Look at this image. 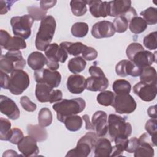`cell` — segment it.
Instances as JSON below:
<instances>
[{
  "mask_svg": "<svg viewBox=\"0 0 157 157\" xmlns=\"http://www.w3.org/2000/svg\"><path fill=\"white\" fill-rule=\"evenodd\" d=\"M59 45L71 55L78 56L82 53L83 50L86 47V45L83 44L80 42H62Z\"/></svg>",
  "mask_w": 157,
  "mask_h": 157,
  "instance_id": "484cf974",
  "label": "cell"
},
{
  "mask_svg": "<svg viewBox=\"0 0 157 157\" xmlns=\"http://www.w3.org/2000/svg\"><path fill=\"white\" fill-rule=\"evenodd\" d=\"M93 150L95 157L110 156L112 146L108 139L101 137L98 138Z\"/></svg>",
  "mask_w": 157,
  "mask_h": 157,
  "instance_id": "603a6c76",
  "label": "cell"
},
{
  "mask_svg": "<svg viewBox=\"0 0 157 157\" xmlns=\"http://www.w3.org/2000/svg\"><path fill=\"white\" fill-rule=\"evenodd\" d=\"M89 73L91 76H104L105 74L101 67L96 66V64L93 65L89 68Z\"/></svg>",
  "mask_w": 157,
  "mask_h": 157,
  "instance_id": "db71d44e",
  "label": "cell"
},
{
  "mask_svg": "<svg viewBox=\"0 0 157 157\" xmlns=\"http://www.w3.org/2000/svg\"><path fill=\"white\" fill-rule=\"evenodd\" d=\"M112 89L116 94H129L131 90V85L126 80L118 79L114 81Z\"/></svg>",
  "mask_w": 157,
  "mask_h": 157,
  "instance_id": "d6a6232c",
  "label": "cell"
},
{
  "mask_svg": "<svg viewBox=\"0 0 157 157\" xmlns=\"http://www.w3.org/2000/svg\"><path fill=\"white\" fill-rule=\"evenodd\" d=\"M140 76V80L142 82L156 85V71L154 67L148 66L142 68Z\"/></svg>",
  "mask_w": 157,
  "mask_h": 157,
  "instance_id": "f1b7e54d",
  "label": "cell"
},
{
  "mask_svg": "<svg viewBox=\"0 0 157 157\" xmlns=\"http://www.w3.org/2000/svg\"><path fill=\"white\" fill-rule=\"evenodd\" d=\"M156 105H153V106H150L148 110H147V113L148 115L150 117H151V118H156L157 115H156Z\"/></svg>",
  "mask_w": 157,
  "mask_h": 157,
  "instance_id": "6f0895ef",
  "label": "cell"
},
{
  "mask_svg": "<svg viewBox=\"0 0 157 157\" xmlns=\"http://www.w3.org/2000/svg\"><path fill=\"white\" fill-rule=\"evenodd\" d=\"M111 106L114 108L115 112L118 113L129 114L136 110L137 103L129 94H116Z\"/></svg>",
  "mask_w": 157,
  "mask_h": 157,
  "instance_id": "30bf717a",
  "label": "cell"
},
{
  "mask_svg": "<svg viewBox=\"0 0 157 157\" xmlns=\"http://www.w3.org/2000/svg\"><path fill=\"white\" fill-rule=\"evenodd\" d=\"M139 139L136 137H131L128 140V144L125 151L129 153H134L136 149L139 146Z\"/></svg>",
  "mask_w": 157,
  "mask_h": 157,
  "instance_id": "681fc988",
  "label": "cell"
},
{
  "mask_svg": "<svg viewBox=\"0 0 157 157\" xmlns=\"http://www.w3.org/2000/svg\"><path fill=\"white\" fill-rule=\"evenodd\" d=\"M56 26L55 19L52 15H47L41 20L35 40V45L37 50L45 51L50 44L55 34Z\"/></svg>",
  "mask_w": 157,
  "mask_h": 157,
  "instance_id": "7a4b0ae2",
  "label": "cell"
},
{
  "mask_svg": "<svg viewBox=\"0 0 157 157\" xmlns=\"http://www.w3.org/2000/svg\"><path fill=\"white\" fill-rule=\"evenodd\" d=\"M34 76L37 83L47 84L53 88H57L61 81V75L57 71L50 69H41L34 72Z\"/></svg>",
  "mask_w": 157,
  "mask_h": 157,
  "instance_id": "8fae6325",
  "label": "cell"
},
{
  "mask_svg": "<svg viewBox=\"0 0 157 157\" xmlns=\"http://www.w3.org/2000/svg\"><path fill=\"white\" fill-rule=\"evenodd\" d=\"M82 58L85 60L93 61L98 56V52L94 48L91 47L86 46L83 50L82 53Z\"/></svg>",
  "mask_w": 157,
  "mask_h": 157,
  "instance_id": "c3c4849f",
  "label": "cell"
},
{
  "mask_svg": "<svg viewBox=\"0 0 157 157\" xmlns=\"http://www.w3.org/2000/svg\"><path fill=\"white\" fill-rule=\"evenodd\" d=\"M88 25L85 22H76L71 27V32L73 36L82 38L86 36L88 33Z\"/></svg>",
  "mask_w": 157,
  "mask_h": 157,
  "instance_id": "8d00e7d4",
  "label": "cell"
},
{
  "mask_svg": "<svg viewBox=\"0 0 157 157\" xmlns=\"http://www.w3.org/2000/svg\"><path fill=\"white\" fill-rule=\"evenodd\" d=\"M111 139L118 136L128 137L132 132L131 124L126 121V117H122L116 114H110L108 118V131Z\"/></svg>",
  "mask_w": 157,
  "mask_h": 157,
  "instance_id": "3957f363",
  "label": "cell"
},
{
  "mask_svg": "<svg viewBox=\"0 0 157 157\" xmlns=\"http://www.w3.org/2000/svg\"><path fill=\"white\" fill-rule=\"evenodd\" d=\"M85 107V101L82 98H77L71 99H61L55 103L52 108L56 112L58 120L63 123L67 117L77 115L83 112Z\"/></svg>",
  "mask_w": 157,
  "mask_h": 157,
  "instance_id": "6da1fadb",
  "label": "cell"
},
{
  "mask_svg": "<svg viewBox=\"0 0 157 157\" xmlns=\"http://www.w3.org/2000/svg\"><path fill=\"white\" fill-rule=\"evenodd\" d=\"M18 149L24 156H36L39 153L37 141L30 136H25L18 144Z\"/></svg>",
  "mask_w": 157,
  "mask_h": 157,
  "instance_id": "e0dca14e",
  "label": "cell"
},
{
  "mask_svg": "<svg viewBox=\"0 0 157 157\" xmlns=\"http://www.w3.org/2000/svg\"><path fill=\"white\" fill-rule=\"evenodd\" d=\"M28 74L22 69L14 70L10 74L9 91L14 95H20L29 86Z\"/></svg>",
  "mask_w": 157,
  "mask_h": 157,
  "instance_id": "ba28073f",
  "label": "cell"
},
{
  "mask_svg": "<svg viewBox=\"0 0 157 157\" xmlns=\"http://www.w3.org/2000/svg\"><path fill=\"white\" fill-rule=\"evenodd\" d=\"M113 25L115 28V32L118 33H122L128 29L129 26V21L125 17L120 15L114 19Z\"/></svg>",
  "mask_w": 157,
  "mask_h": 157,
  "instance_id": "60d3db41",
  "label": "cell"
},
{
  "mask_svg": "<svg viewBox=\"0 0 157 157\" xmlns=\"http://www.w3.org/2000/svg\"><path fill=\"white\" fill-rule=\"evenodd\" d=\"M156 8L150 7L140 13L143 17V19L146 21L147 25H154L157 23V12Z\"/></svg>",
  "mask_w": 157,
  "mask_h": 157,
  "instance_id": "74e56055",
  "label": "cell"
},
{
  "mask_svg": "<svg viewBox=\"0 0 157 157\" xmlns=\"http://www.w3.org/2000/svg\"><path fill=\"white\" fill-rule=\"evenodd\" d=\"M134 93L145 102H150L155 99L157 94L156 85L139 82L134 85Z\"/></svg>",
  "mask_w": 157,
  "mask_h": 157,
  "instance_id": "7c38bea8",
  "label": "cell"
},
{
  "mask_svg": "<svg viewBox=\"0 0 157 157\" xmlns=\"http://www.w3.org/2000/svg\"><path fill=\"white\" fill-rule=\"evenodd\" d=\"M156 39L157 32L154 31L150 33L144 38L143 44L147 49H149L150 50H156L157 47Z\"/></svg>",
  "mask_w": 157,
  "mask_h": 157,
  "instance_id": "7bdbcfd3",
  "label": "cell"
},
{
  "mask_svg": "<svg viewBox=\"0 0 157 157\" xmlns=\"http://www.w3.org/2000/svg\"><path fill=\"white\" fill-rule=\"evenodd\" d=\"M115 33L113 23L103 20L96 23L91 28V34L96 39L110 37Z\"/></svg>",
  "mask_w": 157,
  "mask_h": 157,
  "instance_id": "9a60e30c",
  "label": "cell"
},
{
  "mask_svg": "<svg viewBox=\"0 0 157 157\" xmlns=\"http://www.w3.org/2000/svg\"><path fill=\"white\" fill-rule=\"evenodd\" d=\"M0 111L9 118L17 120L20 115V110L15 102L9 97L4 95L0 96Z\"/></svg>",
  "mask_w": 157,
  "mask_h": 157,
  "instance_id": "2e32d148",
  "label": "cell"
},
{
  "mask_svg": "<svg viewBox=\"0 0 157 157\" xmlns=\"http://www.w3.org/2000/svg\"><path fill=\"white\" fill-rule=\"evenodd\" d=\"M82 118L83 119V120L85 122V128H86V130H93L94 131L93 124H92L91 122L90 121L89 116L88 115H83Z\"/></svg>",
  "mask_w": 157,
  "mask_h": 157,
  "instance_id": "9f6ffc18",
  "label": "cell"
},
{
  "mask_svg": "<svg viewBox=\"0 0 157 157\" xmlns=\"http://www.w3.org/2000/svg\"><path fill=\"white\" fill-rule=\"evenodd\" d=\"M0 78L1 87L4 89H9L10 77L7 75V73L0 71Z\"/></svg>",
  "mask_w": 157,
  "mask_h": 157,
  "instance_id": "816d5d0a",
  "label": "cell"
},
{
  "mask_svg": "<svg viewBox=\"0 0 157 157\" xmlns=\"http://www.w3.org/2000/svg\"><path fill=\"white\" fill-rule=\"evenodd\" d=\"M25 66L26 61L20 50L8 51L1 56L0 69L6 73H12L16 69H22Z\"/></svg>",
  "mask_w": 157,
  "mask_h": 157,
  "instance_id": "5b68a950",
  "label": "cell"
},
{
  "mask_svg": "<svg viewBox=\"0 0 157 157\" xmlns=\"http://www.w3.org/2000/svg\"><path fill=\"white\" fill-rule=\"evenodd\" d=\"M131 7L129 0H115L109 1V16L117 17L124 15Z\"/></svg>",
  "mask_w": 157,
  "mask_h": 157,
  "instance_id": "d6986e66",
  "label": "cell"
},
{
  "mask_svg": "<svg viewBox=\"0 0 157 157\" xmlns=\"http://www.w3.org/2000/svg\"><path fill=\"white\" fill-rule=\"evenodd\" d=\"M128 137L124 136L116 137L113 141L115 144V146L112 147V151L110 156H121L123 151L126 150L128 144Z\"/></svg>",
  "mask_w": 157,
  "mask_h": 157,
  "instance_id": "83f0119b",
  "label": "cell"
},
{
  "mask_svg": "<svg viewBox=\"0 0 157 157\" xmlns=\"http://www.w3.org/2000/svg\"><path fill=\"white\" fill-rule=\"evenodd\" d=\"M86 66L85 60L81 56H78L71 58L67 64L69 70L73 74H78L82 72Z\"/></svg>",
  "mask_w": 157,
  "mask_h": 157,
  "instance_id": "4dcf8cb0",
  "label": "cell"
},
{
  "mask_svg": "<svg viewBox=\"0 0 157 157\" xmlns=\"http://www.w3.org/2000/svg\"><path fill=\"white\" fill-rule=\"evenodd\" d=\"M67 130L72 132H75L80 130L82 126V118L78 115H75L67 117L63 121Z\"/></svg>",
  "mask_w": 157,
  "mask_h": 157,
  "instance_id": "1f68e13d",
  "label": "cell"
},
{
  "mask_svg": "<svg viewBox=\"0 0 157 157\" xmlns=\"http://www.w3.org/2000/svg\"><path fill=\"white\" fill-rule=\"evenodd\" d=\"M115 96V94L110 91H103L98 94L96 100L101 105L110 106L113 102Z\"/></svg>",
  "mask_w": 157,
  "mask_h": 157,
  "instance_id": "f35d334b",
  "label": "cell"
},
{
  "mask_svg": "<svg viewBox=\"0 0 157 157\" xmlns=\"http://www.w3.org/2000/svg\"><path fill=\"white\" fill-rule=\"evenodd\" d=\"M28 12L29 15H31L34 20L39 21L44 18L47 13V10H45L39 7L31 6L27 7Z\"/></svg>",
  "mask_w": 157,
  "mask_h": 157,
  "instance_id": "b9f144b4",
  "label": "cell"
},
{
  "mask_svg": "<svg viewBox=\"0 0 157 157\" xmlns=\"http://www.w3.org/2000/svg\"><path fill=\"white\" fill-rule=\"evenodd\" d=\"M26 47V43L24 39L18 36H13L10 37L3 48L9 51H15L25 49Z\"/></svg>",
  "mask_w": 157,
  "mask_h": 157,
  "instance_id": "836d02e7",
  "label": "cell"
},
{
  "mask_svg": "<svg viewBox=\"0 0 157 157\" xmlns=\"http://www.w3.org/2000/svg\"><path fill=\"white\" fill-rule=\"evenodd\" d=\"M86 78L82 75L72 74L67 80V88L72 94H81L86 89Z\"/></svg>",
  "mask_w": 157,
  "mask_h": 157,
  "instance_id": "ffe728a7",
  "label": "cell"
},
{
  "mask_svg": "<svg viewBox=\"0 0 157 157\" xmlns=\"http://www.w3.org/2000/svg\"><path fill=\"white\" fill-rule=\"evenodd\" d=\"M156 52L152 53L151 52L142 50L139 51L132 57L131 61L140 68L150 66L154 62H156Z\"/></svg>",
  "mask_w": 157,
  "mask_h": 157,
  "instance_id": "ac0fdd59",
  "label": "cell"
},
{
  "mask_svg": "<svg viewBox=\"0 0 157 157\" xmlns=\"http://www.w3.org/2000/svg\"><path fill=\"white\" fill-rule=\"evenodd\" d=\"M19 155H18L17 153V152L13 150H7L6 151H4V153L2 155V156H18Z\"/></svg>",
  "mask_w": 157,
  "mask_h": 157,
  "instance_id": "680465c9",
  "label": "cell"
},
{
  "mask_svg": "<svg viewBox=\"0 0 157 157\" xmlns=\"http://www.w3.org/2000/svg\"><path fill=\"white\" fill-rule=\"evenodd\" d=\"M98 137L95 132H88L77 142L75 148L67 151L66 156L86 157L94 150Z\"/></svg>",
  "mask_w": 157,
  "mask_h": 157,
  "instance_id": "277c9868",
  "label": "cell"
},
{
  "mask_svg": "<svg viewBox=\"0 0 157 157\" xmlns=\"http://www.w3.org/2000/svg\"><path fill=\"white\" fill-rule=\"evenodd\" d=\"M142 69L136 66L130 60L123 59L119 61L115 66V72L117 74L121 77L131 75L134 77L140 75Z\"/></svg>",
  "mask_w": 157,
  "mask_h": 157,
  "instance_id": "4fadbf2b",
  "label": "cell"
},
{
  "mask_svg": "<svg viewBox=\"0 0 157 157\" xmlns=\"http://www.w3.org/2000/svg\"><path fill=\"white\" fill-rule=\"evenodd\" d=\"M47 59V66L51 70L56 71L59 67V62L63 63L67 59V53L56 43L50 44L45 50Z\"/></svg>",
  "mask_w": 157,
  "mask_h": 157,
  "instance_id": "52a82bcc",
  "label": "cell"
},
{
  "mask_svg": "<svg viewBox=\"0 0 157 157\" xmlns=\"http://www.w3.org/2000/svg\"><path fill=\"white\" fill-rule=\"evenodd\" d=\"M11 36L8 33L7 31L1 29L0 31V45L2 47H4L9 40L10 39Z\"/></svg>",
  "mask_w": 157,
  "mask_h": 157,
  "instance_id": "f5cc1de1",
  "label": "cell"
},
{
  "mask_svg": "<svg viewBox=\"0 0 157 157\" xmlns=\"http://www.w3.org/2000/svg\"><path fill=\"white\" fill-rule=\"evenodd\" d=\"M35 95L40 102H57L62 99L63 93L59 90H53L47 84L37 83L36 86Z\"/></svg>",
  "mask_w": 157,
  "mask_h": 157,
  "instance_id": "9c48e42d",
  "label": "cell"
},
{
  "mask_svg": "<svg viewBox=\"0 0 157 157\" xmlns=\"http://www.w3.org/2000/svg\"><path fill=\"white\" fill-rule=\"evenodd\" d=\"M26 129L28 135L34 138L37 142L45 141L48 137L45 128L39 124H28Z\"/></svg>",
  "mask_w": 157,
  "mask_h": 157,
  "instance_id": "d4e9b609",
  "label": "cell"
},
{
  "mask_svg": "<svg viewBox=\"0 0 157 157\" xmlns=\"http://www.w3.org/2000/svg\"><path fill=\"white\" fill-rule=\"evenodd\" d=\"M86 89L91 91H103L109 85L105 75L89 77L86 79Z\"/></svg>",
  "mask_w": 157,
  "mask_h": 157,
  "instance_id": "7402d4cb",
  "label": "cell"
},
{
  "mask_svg": "<svg viewBox=\"0 0 157 157\" xmlns=\"http://www.w3.org/2000/svg\"><path fill=\"white\" fill-rule=\"evenodd\" d=\"M11 123L6 118H0V139L9 141L11 133Z\"/></svg>",
  "mask_w": 157,
  "mask_h": 157,
  "instance_id": "ab89813d",
  "label": "cell"
},
{
  "mask_svg": "<svg viewBox=\"0 0 157 157\" xmlns=\"http://www.w3.org/2000/svg\"><path fill=\"white\" fill-rule=\"evenodd\" d=\"M129 28L131 33L138 34L145 31L147 28V24L142 17L136 16L129 21Z\"/></svg>",
  "mask_w": 157,
  "mask_h": 157,
  "instance_id": "f546056e",
  "label": "cell"
},
{
  "mask_svg": "<svg viewBox=\"0 0 157 157\" xmlns=\"http://www.w3.org/2000/svg\"><path fill=\"white\" fill-rule=\"evenodd\" d=\"M143 46L138 42H132L126 48V54L128 57V58L131 61L132 57L135 55L136 53H137L139 51L144 50Z\"/></svg>",
  "mask_w": 157,
  "mask_h": 157,
  "instance_id": "f6af8a7d",
  "label": "cell"
},
{
  "mask_svg": "<svg viewBox=\"0 0 157 157\" xmlns=\"http://www.w3.org/2000/svg\"><path fill=\"white\" fill-rule=\"evenodd\" d=\"M15 1H0V14H6L9 11L12 6L13 4L15 3Z\"/></svg>",
  "mask_w": 157,
  "mask_h": 157,
  "instance_id": "f907efd6",
  "label": "cell"
},
{
  "mask_svg": "<svg viewBox=\"0 0 157 157\" xmlns=\"http://www.w3.org/2000/svg\"><path fill=\"white\" fill-rule=\"evenodd\" d=\"M107 115L102 110L96 111L92 117L91 123L98 137H104L108 131Z\"/></svg>",
  "mask_w": 157,
  "mask_h": 157,
  "instance_id": "5bb4252c",
  "label": "cell"
},
{
  "mask_svg": "<svg viewBox=\"0 0 157 157\" xmlns=\"http://www.w3.org/2000/svg\"><path fill=\"white\" fill-rule=\"evenodd\" d=\"M23 137L24 136L22 131L19 128H13L11 130V133L9 141L12 144L18 145V144L21 140Z\"/></svg>",
  "mask_w": 157,
  "mask_h": 157,
  "instance_id": "bcb514c9",
  "label": "cell"
},
{
  "mask_svg": "<svg viewBox=\"0 0 157 157\" xmlns=\"http://www.w3.org/2000/svg\"><path fill=\"white\" fill-rule=\"evenodd\" d=\"M145 129L147 132L153 138L156 139L157 134V120L156 118H150L145 123Z\"/></svg>",
  "mask_w": 157,
  "mask_h": 157,
  "instance_id": "ee69618b",
  "label": "cell"
},
{
  "mask_svg": "<svg viewBox=\"0 0 157 157\" xmlns=\"http://www.w3.org/2000/svg\"><path fill=\"white\" fill-rule=\"evenodd\" d=\"M20 104L23 109L27 112H32L36 110L37 105L33 102L26 96H23L20 98Z\"/></svg>",
  "mask_w": 157,
  "mask_h": 157,
  "instance_id": "7dc6e473",
  "label": "cell"
},
{
  "mask_svg": "<svg viewBox=\"0 0 157 157\" xmlns=\"http://www.w3.org/2000/svg\"><path fill=\"white\" fill-rule=\"evenodd\" d=\"M139 145L134 152L135 157H153L154 156V149L153 146L147 142L138 139Z\"/></svg>",
  "mask_w": 157,
  "mask_h": 157,
  "instance_id": "4316f807",
  "label": "cell"
},
{
  "mask_svg": "<svg viewBox=\"0 0 157 157\" xmlns=\"http://www.w3.org/2000/svg\"><path fill=\"white\" fill-rule=\"evenodd\" d=\"M34 19L29 15L13 17L10 20V25L15 36L27 39L31 36V28Z\"/></svg>",
  "mask_w": 157,
  "mask_h": 157,
  "instance_id": "8992f818",
  "label": "cell"
},
{
  "mask_svg": "<svg viewBox=\"0 0 157 157\" xmlns=\"http://www.w3.org/2000/svg\"><path fill=\"white\" fill-rule=\"evenodd\" d=\"M27 62L28 66L34 71H39L44 67L47 63V59L43 53L35 51L29 54Z\"/></svg>",
  "mask_w": 157,
  "mask_h": 157,
  "instance_id": "cb8c5ba5",
  "label": "cell"
},
{
  "mask_svg": "<svg viewBox=\"0 0 157 157\" xmlns=\"http://www.w3.org/2000/svg\"><path fill=\"white\" fill-rule=\"evenodd\" d=\"M56 1H40V7L47 10L48 9L55 6Z\"/></svg>",
  "mask_w": 157,
  "mask_h": 157,
  "instance_id": "11a10c76",
  "label": "cell"
},
{
  "mask_svg": "<svg viewBox=\"0 0 157 157\" xmlns=\"http://www.w3.org/2000/svg\"><path fill=\"white\" fill-rule=\"evenodd\" d=\"M89 5V10L91 14L95 18H105L109 15V2L100 0L86 1Z\"/></svg>",
  "mask_w": 157,
  "mask_h": 157,
  "instance_id": "44dd1931",
  "label": "cell"
},
{
  "mask_svg": "<svg viewBox=\"0 0 157 157\" xmlns=\"http://www.w3.org/2000/svg\"><path fill=\"white\" fill-rule=\"evenodd\" d=\"M86 1L72 0L70 2L71 12L76 17L84 15L87 12Z\"/></svg>",
  "mask_w": 157,
  "mask_h": 157,
  "instance_id": "e575fe53",
  "label": "cell"
},
{
  "mask_svg": "<svg viewBox=\"0 0 157 157\" xmlns=\"http://www.w3.org/2000/svg\"><path fill=\"white\" fill-rule=\"evenodd\" d=\"M53 120V115L50 110L47 107L42 108L38 113L39 124L42 127L50 126Z\"/></svg>",
  "mask_w": 157,
  "mask_h": 157,
  "instance_id": "d590c367",
  "label": "cell"
}]
</instances>
